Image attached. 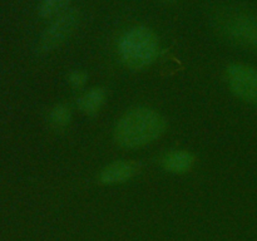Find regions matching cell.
I'll list each match as a JSON object with an SVG mask.
<instances>
[{
	"label": "cell",
	"mask_w": 257,
	"mask_h": 241,
	"mask_svg": "<svg viewBox=\"0 0 257 241\" xmlns=\"http://www.w3.org/2000/svg\"><path fill=\"white\" fill-rule=\"evenodd\" d=\"M166 119L151 107H135L123 113L117 120L113 137L119 147L138 150L155 143L166 131Z\"/></svg>",
	"instance_id": "obj_1"
},
{
	"label": "cell",
	"mask_w": 257,
	"mask_h": 241,
	"mask_svg": "<svg viewBox=\"0 0 257 241\" xmlns=\"http://www.w3.org/2000/svg\"><path fill=\"white\" fill-rule=\"evenodd\" d=\"M225 80L235 97L257 105V68L243 63H232L226 67Z\"/></svg>",
	"instance_id": "obj_5"
},
{
	"label": "cell",
	"mask_w": 257,
	"mask_h": 241,
	"mask_svg": "<svg viewBox=\"0 0 257 241\" xmlns=\"http://www.w3.org/2000/svg\"><path fill=\"white\" fill-rule=\"evenodd\" d=\"M107 93L103 88L93 87L83 92L77 99V105L82 113L87 115L97 114L104 105Z\"/></svg>",
	"instance_id": "obj_8"
},
{
	"label": "cell",
	"mask_w": 257,
	"mask_h": 241,
	"mask_svg": "<svg viewBox=\"0 0 257 241\" xmlns=\"http://www.w3.org/2000/svg\"><path fill=\"white\" fill-rule=\"evenodd\" d=\"M141 172V163L135 160H115L100 170L98 180L102 185H122L133 180Z\"/></svg>",
	"instance_id": "obj_6"
},
{
	"label": "cell",
	"mask_w": 257,
	"mask_h": 241,
	"mask_svg": "<svg viewBox=\"0 0 257 241\" xmlns=\"http://www.w3.org/2000/svg\"><path fill=\"white\" fill-rule=\"evenodd\" d=\"M48 119L53 127L57 130H63V128L68 127L72 120V110L65 104H55L50 109Z\"/></svg>",
	"instance_id": "obj_10"
},
{
	"label": "cell",
	"mask_w": 257,
	"mask_h": 241,
	"mask_svg": "<svg viewBox=\"0 0 257 241\" xmlns=\"http://www.w3.org/2000/svg\"><path fill=\"white\" fill-rule=\"evenodd\" d=\"M196 157L191 151L182 150H170L161 158V166L163 170L173 175H183L187 173L195 167Z\"/></svg>",
	"instance_id": "obj_7"
},
{
	"label": "cell",
	"mask_w": 257,
	"mask_h": 241,
	"mask_svg": "<svg viewBox=\"0 0 257 241\" xmlns=\"http://www.w3.org/2000/svg\"><path fill=\"white\" fill-rule=\"evenodd\" d=\"M73 0H40L38 14L44 19H53L68 9Z\"/></svg>",
	"instance_id": "obj_9"
},
{
	"label": "cell",
	"mask_w": 257,
	"mask_h": 241,
	"mask_svg": "<svg viewBox=\"0 0 257 241\" xmlns=\"http://www.w3.org/2000/svg\"><path fill=\"white\" fill-rule=\"evenodd\" d=\"M160 2H163V3H172V2H176V0H160Z\"/></svg>",
	"instance_id": "obj_12"
},
{
	"label": "cell",
	"mask_w": 257,
	"mask_h": 241,
	"mask_svg": "<svg viewBox=\"0 0 257 241\" xmlns=\"http://www.w3.org/2000/svg\"><path fill=\"white\" fill-rule=\"evenodd\" d=\"M80 22V14L77 9H67L62 14L53 18L44 32L40 34L37 43V52L48 54L62 47L77 29Z\"/></svg>",
	"instance_id": "obj_4"
},
{
	"label": "cell",
	"mask_w": 257,
	"mask_h": 241,
	"mask_svg": "<svg viewBox=\"0 0 257 241\" xmlns=\"http://www.w3.org/2000/svg\"><path fill=\"white\" fill-rule=\"evenodd\" d=\"M118 58L131 70H143L158 59L161 44L151 28L136 25L120 35L117 45Z\"/></svg>",
	"instance_id": "obj_2"
},
{
	"label": "cell",
	"mask_w": 257,
	"mask_h": 241,
	"mask_svg": "<svg viewBox=\"0 0 257 241\" xmlns=\"http://www.w3.org/2000/svg\"><path fill=\"white\" fill-rule=\"evenodd\" d=\"M88 82V74L84 70L75 69L68 74V83L70 84V87L74 88V89H83V88L87 85Z\"/></svg>",
	"instance_id": "obj_11"
},
{
	"label": "cell",
	"mask_w": 257,
	"mask_h": 241,
	"mask_svg": "<svg viewBox=\"0 0 257 241\" xmlns=\"http://www.w3.org/2000/svg\"><path fill=\"white\" fill-rule=\"evenodd\" d=\"M221 34L233 44L257 52V15L243 10H227L217 18Z\"/></svg>",
	"instance_id": "obj_3"
}]
</instances>
